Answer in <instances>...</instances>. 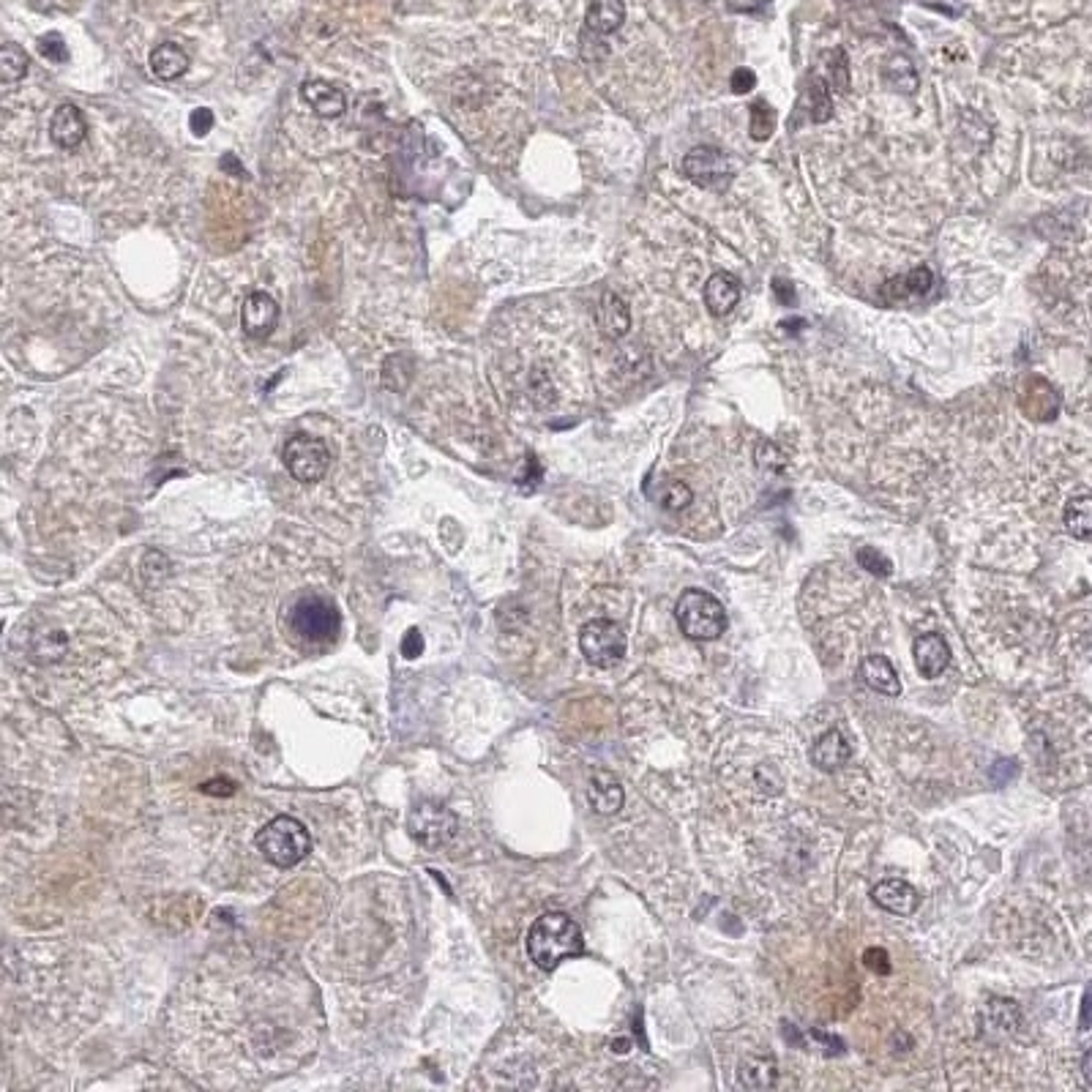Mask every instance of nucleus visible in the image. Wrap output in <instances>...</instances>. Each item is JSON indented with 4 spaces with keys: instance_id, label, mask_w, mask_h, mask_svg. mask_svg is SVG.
I'll return each mask as SVG.
<instances>
[{
    "instance_id": "nucleus-1",
    "label": "nucleus",
    "mask_w": 1092,
    "mask_h": 1092,
    "mask_svg": "<svg viewBox=\"0 0 1092 1092\" xmlns=\"http://www.w3.org/2000/svg\"><path fill=\"white\" fill-rule=\"evenodd\" d=\"M585 953V937L574 918L565 912H546L536 918L528 932V956L541 970H554L565 958Z\"/></svg>"
},
{
    "instance_id": "nucleus-2",
    "label": "nucleus",
    "mask_w": 1092,
    "mask_h": 1092,
    "mask_svg": "<svg viewBox=\"0 0 1092 1092\" xmlns=\"http://www.w3.org/2000/svg\"><path fill=\"white\" fill-rule=\"evenodd\" d=\"M342 631L339 606L319 593H307L287 612V634L301 648H325Z\"/></svg>"
},
{
    "instance_id": "nucleus-3",
    "label": "nucleus",
    "mask_w": 1092,
    "mask_h": 1092,
    "mask_svg": "<svg viewBox=\"0 0 1092 1092\" xmlns=\"http://www.w3.org/2000/svg\"><path fill=\"white\" fill-rule=\"evenodd\" d=\"M258 849L262 852V858L270 860L273 866L279 869H293L301 860L307 858L309 849H312V838H309L307 825L298 823L295 817H276L270 820L262 831L258 833Z\"/></svg>"
},
{
    "instance_id": "nucleus-4",
    "label": "nucleus",
    "mask_w": 1092,
    "mask_h": 1092,
    "mask_svg": "<svg viewBox=\"0 0 1092 1092\" xmlns=\"http://www.w3.org/2000/svg\"><path fill=\"white\" fill-rule=\"evenodd\" d=\"M675 617L680 631L688 639H697V642H708L724 634L726 628V612L721 602L705 593V590H686L680 599H677Z\"/></svg>"
},
{
    "instance_id": "nucleus-5",
    "label": "nucleus",
    "mask_w": 1092,
    "mask_h": 1092,
    "mask_svg": "<svg viewBox=\"0 0 1092 1092\" xmlns=\"http://www.w3.org/2000/svg\"><path fill=\"white\" fill-rule=\"evenodd\" d=\"M284 467L298 484H317L331 470V448L328 442L312 434H295L284 442Z\"/></svg>"
},
{
    "instance_id": "nucleus-6",
    "label": "nucleus",
    "mask_w": 1092,
    "mask_h": 1092,
    "mask_svg": "<svg viewBox=\"0 0 1092 1092\" xmlns=\"http://www.w3.org/2000/svg\"><path fill=\"white\" fill-rule=\"evenodd\" d=\"M579 648L582 656L599 669H612L623 661L626 656V634L614 620H590L588 626L579 634Z\"/></svg>"
},
{
    "instance_id": "nucleus-7",
    "label": "nucleus",
    "mask_w": 1092,
    "mask_h": 1092,
    "mask_svg": "<svg viewBox=\"0 0 1092 1092\" xmlns=\"http://www.w3.org/2000/svg\"><path fill=\"white\" fill-rule=\"evenodd\" d=\"M459 831L456 817L445 806L437 803H421L413 814H410V833L416 838L418 844H424L427 849H440L445 847Z\"/></svg>"
},
{
    "instance_id": "nucleus-8",
    "label": "nucleus",
    "mask_w": 1092,
    "mask_h": 1092,
    "mask_svg": "<svg viewBox=\"0 0 1092 1092\" xmlns=\"http://www.w3.org/2000/svg\"><path fill=\"white\" fill-rule=\"evenodd\" d=\"M683 172L697 186H702V189H716V192H721L732 181L729 161L716 147H694L686 159H683Z\"/></svg>"
},
{
    "instance_id": "nucleus-9",
    "label": "nucleus",
    "mask_w": 1092,
    "mask_h": 1092,
    "mask_svg": "<svg viewBox=\"0 0 1092 1092\" xmlns=\"http://www.w3.org/2000/svg\"><path fill=\"white\" fill-rule=\"evenodd\" d=\"M279 325V304L268 293H249L241 304V328L249 339H268Z\"/></svg>"
},
{
    "instance_id": "nucleus-10",
    "label": "nucleus",
    "mask_w": 1092,
    "mask_h": 1092,
    "mask_svg": "<svg viewBox=\"0 0 1092 1092\" xmlns=\"http://www.w3.org/2000/svg\"><path fill=\"white\" fill-rule=\"evenodd\" d=\"M1019 407L1032 421H1055L1060 413V393L1044 377H1027L1019 388Z\"/></svg>"
},
{
    "instance_id": "nucleus-11",
    "label": "nucleus",
    "mask_w": 1092,
    "mask_h": 1092,
    "mask_svg": "<svg viewBox=\"0 0 1092 1092\" xmlns=\"http://www.w3.org/2000/svg\"><path fill=\"white\" fill-rule=\"evenodd\" d=\"M49 137L63 150H74V147L83 145L87 137V121L83 110L77 104H61L52 115V121H49Z\"/></svg>"
},
{
    "instance_id": "nucleus-12",
    "label": "nucleus",
    "mask_w": 1092,
    "mask_h": 1092,
    "mask_svg": "<svg viewBox=\"0 0 1092 1092\" xmlns=\"http://www.w3.org/2000/svg\"><path fill=\"white\" fill-rule=\"evenodd\" d=\"M301 98H304L309 107H312L315 115L325 118V121L339 118V115L347 112V96H344V90H339V87L331 86V83H325V80H307V83L301 86Z\"/></svg>"
},
{
    "instance_id": "nucleus-13",
    "label": "nucleus",
    "mask_w": 1092,
    "mask_h": 1092,
    "mask_svg": "<svg viewBox=\"0 0 1092 1092\" xmlns=\"http://www.w3.org/2000/svg\"><path fill=\"white\" fill-rule=\"evenodd\" d=\"M915 666L923 677H940L950 663V648L940 634H923L912 645Z\"/></svg>"
},
{
    "instance_id": "nucleus-14",
    "label": "nucleus",
    "mask_w": 1092,
    "mask_h": 1092,
    "mask_svg": "<svg viewBox=\"0 0 1092 1092\" xmlns=\"http://www.w3.org/2000/svg\"><path fill=\"white\" fill-rule=\"evenodd\" d=\"M872 898L885 912H893V915H912L921 901L918 891L904 880H885L874 888Z\"/></svg>"
},
{
    "instance_id": "nucleus-15",
    "label": "nucleus",
    "mask_w": 1092,
    "mask_h": 1092,
    "mask_svg": "<svg viewBox=\"0 0 1092 1092\" xmlns=\"http://www.w3.org/2000/svg\"><path fill=\"white\" fill-rule=\"evenodd\" d=\"M860 680L872 688V691H877V694H885V697H898L901 694V683H898L893 663L888 661L885 656H880V653H872V656H866L860 661Z\"/></svg>"
},
{
    "instance_id": "nucleus-16",
    "label": "nucleus",
    "mask_w": 1092,
    "mask_h": 1092,
    "mask_svg": "<svg viewBox=\"0 0 1092 1092\" xmlns=\"http://www.w3.org/2000/svg\"><path fill=\"white\" fill-rule=\"evenodd\" d=\"M596 322L606 339H620L626 336L631 328V312H628L626 301L620 295L603 293L599 298V307H596Z\"/></svg>"
},
{
    "instance_id": "nucleus-17",
    "label": "nucleus",
    "mask_w": 1092,
    "mask_h": 1092,
    "mask_svg": "<svg viewBox=\"0 0 1092 1092\" xmlns=\"http://www.w3.org/2000/svg\"><path fill=\"white\" fill-rule=\"evenodd\" d=\"M934 276L929 268L909 270L907 276H893L891 282L883 284V295L891 301H918L932 293Z\"/></svg>"
},
{
    "instance_id": "nucleus-18",
    "label": "nucleus",
    "mask_w": 1092,
    "mask_h": 1092,
    "mask_svg": "<svg viewBox=\"0 0 1092 1092\" xmlns=\"http://www.w3.org/2000/svg\"><path fill=\"white\" fill-rule=\"evenodd\" d=\"M849 754H852V749H849L847 737L841 735L838 729H831V732H825V735L814 743V749H811V762H814L820 771L831 774V771H838V768L849 760Z\"/></svg>"
},
{
    "instance_id": "nucleus-19",
    "label": "nucleus",
    "mask_w": 1092,
    "mask_h": 1092,
    "mask_svg": "<svg viewBox=\"0 0 1092 1092\" xmlns=\"http://www.w3.org/2000/svg\"><path fill=\"white\" fill-rule=\"evenodd\" d=\"M737 298H740V284L729 273H713L708 284H705V304H708L711 315H716V317L729 315L735 309Z\"/></svg>"
},
{
    "instance_id": "nucleus-20",
    "label": "nucleus",
    "mask_w": 1092,
    "mask_h": 1092,
    "mask_svg": "<svg viewBox=\"0 0 1092 1092\" xmlns=\"http://www.w3.org/2000/svg\"><path fill=\"white\" fill-rule=\"evenodd\" d=\"M147 63H150V72L156 74L159 80H164V83L181 80L189 72V55H186V49L172 44V41H164V44L153 49Z\"/></svg>"
},
{
    "instance_id": "nucleus-21",
    "label": "nucleus",
    "mask_w": 1092,
    "mask_h": 1092,
    "mask_svg": "<svg viewBox=\"0 0 1092 1092\" xmlns=\"http://www.w3.org/2000/svg\"><path fill=\"white\" fill-rule=\"evenodd\" d=\"M588 798H590V806L599 811V814H617V811L623 809V786H620V781L614 778L612 774H596L593 778H590V789H588Z\"/></svg>"
},
{
    "instance_id": "nucleus-22",
    "label": "nucleus",
    "mask_w": 1092,
    "mask_h": 1092,
    "mask_svg": "<svg viewBox=\"0 0 1092 1092\" xmlns=\"http://www.w3.org/2000/svg\"><path fill=\"white\" fill-rule=\"evenodd\" d=\"M626 20V0H593L588 9V28L599 36L614 33Z\"/></svg>"
},
{
    "instance_id": "nucleus-23",
    "label": "nucleus",
    "mask_w": 1092,
    "mask_h": 1092,
    "mask_svg": "<svg viewBox=\"0 0 1092 1092\" xmlns=\"http://www.w3.org/2000/svg\"><path fill=\"white\" fill-rule=\"evenodd\" d=\"M737 1079L740 1087H749V1090H771L778 1081V1068H776L774 1057H749L740 1063L737 1070Z\"/></svg>"
},
{
    "instance_id": "nucleus-24",
    "label": "nucleus",
    "mask_w": 1092,
    "mask_h": 1092,
    "mask_svg": "<svg viewBox=\"0 0 1092 1092\" xmlns=\"http://www.w3.org/2000/svg\"><path fill=\"white\" fill-rule=\"evenodd\" d=\"M413 374H416V358L410 353H396L382 364V382H385L388 391H407V385L413 382Z\"/></svg>"
},
{
    "instance_id": "nucleus-25",
    "label": "nucleus",
    "mask_w": 1092,
    "mask_h": 1092,
    "mask_svg": "<svg viewBox=\"0 0 1092 1092\" xmlns=\"http://www.w3.org/2000/svg\"><path fill=\"white\" fill-rule=\"evenodd\" d=\"M1063 519H1065V528H1068L1070 536H1076V539L1092 536V494L1070 497Z\"/></svg>"
},
{
    "instance_id": "nucleus-26",
    "label": "nucleus",
    "mask_w": 1092,
    "mask_h": 1092,
    "mask_svg": "<svg viewBox=\"0 0 1092 1092\" xmlns=\"http://www.w3.org/2000/svg\"><path fill=\"white\" fill-rule=\"evenodd\" d=\"M28 52H25L20 44H14V41H6L3 47H0V80L6 83V86H14V83H20L25 74H28Z\"/></svg>"
},
{
    "instance_id": "nucleus-27",
    "label": "nucleus",
    "mask_w": 1092,
    "mask_h": 1092,
    "mask_svg": "<svg viewBox=\"0 0 1092 1092\" xmlns=\"http://www.w3.org/2000/svg\"><path fill=\"white\" fill-rule=\"evenodd\" d=\"M885 80L896 87V90H901V93H912V90L918 87V72H915V66H912L907 58H901V55H893L891 61L885 63Z\"/></svg>"
},
{
    "instance_id": "nucleus-28",
    "label": "nucleus",
    "mask_w": 1092,
    "mask_h": 1092,
    "mask_svg": "<svg viewBox=\"0 0 1092 1092\" xmlns=\"http://www.w3.org/2000/svg\"><path fill=\"white\" fill-rule=\"evenodd\" d=\"M986 1019H989V1027H992V1030L1013 1032L1016 1027H1019L1021 1016L1016 1003H1010V1000H992L989 1007H986Z\"/></svg>"
},
{
    "instance_id": "nucleus-29",
    "label": "nucleus",
    "mask_w": 1092,
    "mask_h": 1092,
    "mask_svg": "<svg viewBox=\"0 0 1092 1092\" xmlns=\"http://www.w3.org/2000/svg\"><path fill=\"white\" fill-rule=\"evenodd\" d=\"M774 126H776V112L771 110V104L768 101H754L751 104V123H749V132L751 137L757 140V143H762V140H768V137L774 135Z\"/></svg>"
},
{
    "instance_id": "nucleus-30",
    "label": "nucleus",
    "mask_w": 1092,
    "mask_h": 1092,
    "mask_svg": "<svg viewBox=\"0 0 1092 1092\" xmlns=\"http://www.w3.org/2000/svg\"><path fill=\"white\" fill-rule=\"evenodd\" d=\"M754 459H757V465H760V470H765V473H781V470L786 467L784 451L771 440H762L760 445H757Z\"/></svg>"
},
{
    "instance_id": "nucleus-31",
    "label": "nucleus",
    "mask_w": 1092,
    "mask_h": 1092,
    "mask_svg": "<svg viewBox=\"0 0 1092 1092\" xmlns=\"http://www.w3.org/2000/svg\"><path fill=\"white\" fill-rule=\"evenodd\" d=\"M691 500H694V491H691V487L683 484V481H669V484L663 487V494H661L663 508H669V511H683V508L691 505Z\"/></svg>"
},
{
    "instance_id": "nucleus-32",
    "label": "nucleus",
    "mask_w": 1092,
    "mask_h": 1092,
    "mask_svg": "<svg viewBox=\"0 0 1092 1092\" xmlns=\"http://www.w3.org/2000/svg\"><path fill=\"white\" fill-rule=\"evenodd\" d=\"M811 93H814V101H811V115H814V121L817 123H825L831 115H833V104H831V90H828V86H825V80H820V77H814V83H811Z\"/></svg>"
},
{
    "instance_id": "nucleus-33",
    "label": "nucleus",
    "mask_w": 1092,
    "mask_h": 1092,
    "mask_svg": "<svg viewBox=\"0 0 1092 1092\" xmlns=\"http://www.w3.org/2000/svg\"><path fill=\"white\" fill-rule=\"evenodd\" d=\"M858 563L866 568V571H872L874 577H888L891 574V560L888 557H883V554L877 552V549H872V546H863V549H858Z\"/></svg>"
},
{
    "instance_id": "nucleus-34",
    "label": "nucleus",
    "mask_w": 1092,
    "mask_h": 1092,
    "mask_svg": "<svg viewBox=\"0 0 1092 1092\" xmlns=\"http://www.w3.org/2000/svg\"><path fill=\"white\" fill-rule=\"evenodd\" d=\"M38 52L44 55V58H49L52 63H63L66 58H69V49H66V41H63L58 33H47V36L38 41Z\"/></svg>"
},
{
    "instance_id": "nucleus-35",
    "label": "nucleus",
    "mask_w": 1092,
    "mask_h": 1092,
    "mask_svg": "<svg viewBox=\"0 0 1092 1092\" xmlns=\"http://www.w3.org/2000/svg\"><path fill=\"white\" fill-rule=\"evenodd\" d=\"M831 74H833V86L838 90H847L849 87V72H847V55L844 49H833L831 55Z\"/></svg>"
},
{
    "instance_id": "nucleus-36",
    "label": "nucleus",
    "mask_w": 1092,
    "mask_h": 1092,
    "mask_svg": "<svg viewBox=\"0 0 1092 1092\" xmlns=\"http://www.w3.org/2000/svg\"><path fill=\"white\" fill-rule=\"evenodd\" d=\"M863 961H866L869 970L880 972V975H888V972H891V956H888V950H883V948H869L866 956H863Z\"/></svg>"
},
{
    "instance_id": "nucleus-37",
    "label": "nucleus",
    "mask_w": 1092,
    "mask_h": 1092,
    "mask_svg": "<svg viewBox=\"0 0 1092 1092\" xmlns=\"http://www.w3.org/2000/svg\"><path fill=\"white\" fill-rule=\"evenodd\" d=\"M732 90L735 93H749L751 87L757 86V74L751 72V69H737L735 74H732Z\"/></svg>"
},
{
    "instance_id": "nucleus-38",
    "label": "nucleus",
    "mask_w": 1092,
    "mask_h": 1092,
    "mask_svg": "<svg viewBox=\"0 0 1092 1092\" xmlns=\"http://www.w3.org/2000/svg\"><path fill=\"white\" fill-rule=\"evenodd\" d=\"M210 126H213V112L205 110V107H200V110L192 112V132H195L197 137L208 135Z\"/></svg>"
},
{
    "instance_id": "nucleus-39",
    "label": "nucleus",
    "mask_w": 1092,
    "mask_h": 1092,
    "mask_svg": "<svg viewBox=\"0 0 1092 1092\" xmlns=\"http://www.w3.org/2000/svg\"><path fill=\"white\" fill-rule=\"evenodd\" d=\"M774 290L781 304H792V301H795V290H792V284L786 282V279H776Z\"/></svg>"
},
{
    "instance_id": "nucleus-40",
    "label": "nucleus",
    "mask_w": 1092,
    "mask_h": 1092,
    "mask_svg": "<svg viewBox=\"0 0 1092 1092\" xmlns=\"http://www.w3.org/2000/svg\"><path fill=\"white\" fill-rule=\"evenodd\" d=\"M413 648H416L418 653H421V648H424V642H421V637H418L416 631H410V634H407V639H405V656H410V659L416 656V653H413Z\"/></svg>"
},
{
    "instance_id": "nucleus-41",
    "label": "nucleus",
    "mask_w": 1092,
    "mask_h": 1092,
    "mask_svg": "<svg viewBox=\"0 0 1092 1092\" xmlns=\"http://www.w3.org/2000/svg\"><path fill=\"white\" fill-rule=\"evenodd\" d=\"M1081 1073H1084V1079H1087V1084L1092 1087V1049L1084 1055V1060H1081Z\"/></svg>"
}]
</instances>
